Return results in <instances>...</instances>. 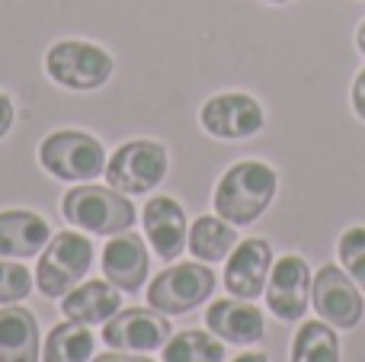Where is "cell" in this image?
Returning <instances> with one entry per match:
<instances>
[{"label":"cell","mask_w":365,"mask_h":362,"mask_svg":"<svg viewBox=\"0 0 365 362\" xmlns=\"http://www.w3.org/2000/svg\"><path fill=\"white\" fill-rule=\"evenodd\" d=\"M199 125L205 135L218 141H247L266 128V109L257 96L244 90H227L215 93L202 103Z\"/></svg>","instance_id":"8"},{"label":"cell","mask_w":365,"mask_h":362,"mask_svg":"<svg viewBox=\"0 0 365 362\" xmlns=\"http://www.w3.org/2000/svg\"><path fill=\"white\" fill-rule=\"evenodd\" d=\"M90 362H154L148 353H122V350H113V353H100Z\"/></svg>","instance_id":"27"},{"label":"cell","mask_w":365,"mask_h":362,"mask_svg":"<svg viewBox=\"0 0 365 362\" xmlns=\"http://www.w3.org/2000/svg\"><path fill=\"white\" fill-rule=\"evenodd\" d=\"M45 74L51 83L74 93H93L106 87L115 71V61L103 45L87 38H61L45 51Z\"/></svg>","instance_id":"5"},{"label":"cell","mask_w":365,"mask_h":362,"mask_svg":"<svg viewBox=\"0 0 365 362\" xmlns=\"http://www.w3.org/2000/svg\"><path fill=\"white\" fill-rule=\"evenodd\" d=\"M336 257H340V267L359 282V289H365V224H353L343 231L336 241Z\"/></svg>","instance_id":"24"},{"label":"cell","mask_w":365,"mask_h":362,"mask_svg":"<svg viewBox=\"0 0 365 362\" xmlns=\"http://www.w3.org/2000/svg\"><path fill=\"white\" fill-rule=\"evenodd\" d=\"M36 286V273L26 269V260L0 257V305H19L29 299Z\"/></svg>","instance_id":"23"},{"label":"cell","mask_w":365,"mask_h":362,"mask_svg":"<svg viewBox=\"0 0 365 362\" xmlns=\"http://www.w3.org/2000/svg\"><path fill=\"white\" fill-rule=\"evenodd\" d=\"M205 327L218 340L234 346H257L266 337V314L247 299H218L208 301Z\"/></svg>","instance_id":"15"},{"label":"cell","mask_w":365,"mask_h":362,"mask_svg":"<svg viewBox=\"0 0 365 362\" xmlns=\"http://www.w3.org/2000/svg\"><path fill=\"white\" fill-rule=\"evenodd\" d=\"M340 333L327 321H304L292 337V362H340Z\"/></svg>","instance_id":"21"},{"label":"cell","mask_w":365,"mask_h":362,"mask_svg":"<svg viewBox=\"0 0 365 362\" xmlns=\"http://www.w3.org/2000/svg\"><path fill=\"white\" fill-rule=\"evenodd\" d=\"M119 311H122V289H115L109 279H87L61 299V314L83 327L106 324Z\"/></svg>","instance_id":"17"},{"label":"cell","mask_w":365,"mask_h":362,"mask_svg":"<svg viewBox=\"0 0 365 362\" xmlns=\"http://www.w3.org/2000/svg\"><path fill=\"white\" fill-rule=\"evenodd\" d=\"M96 247L87 231H58L36 263V289L45 299H64L93 269Z\"/></svg>","instance_id":"4"},{"label":"cell","mask_w":365,"mask_h":362,"mask_svg":"<svg viewBox=\"0 0 365 362\" xmlns=\"http://www.w3.org/2000/svg\"><path fill=\"white\" fill-rule=\"evenodd\" d=\"M100 267L103 276L125 295L141 292L148 276H151V254H148L145 237L135 234V231L113 234L106 241V247L100 250Z\"/></svg>","instance_id":"13"},{"label":"cell","mask_w":365,"mask_h":362,"mask_svg":"<svg viewBox=\"0 0 365 362\" xmlns=\"http://www.w3.org/2000/svg\"><path fill=\"white\" fill-rule=\"evenodd\" d=\"M61 215L68 224H74L77 231L100 237H113L122 231H132V224L138 222V209L125 192L113 190V186L93 183H74L61 196Z\"/></svg>","instance_id":"2"},{"label":"cell","mask_w":365,"mask_h":362,"mask_svg":"<svg viewBox=\"0 0 365 362\" xmlns=\"http://www.w3.org/2000/svg\"><path fill=\"white\" fill-rule=\"evenodd\" d=\"M356 48H359L362 55H365V19L359 23V29H356Z\"/></svg>","instance_id":"29"},{"label":"cell","mask_w":365,"mask_h":362,"mask_svg":"<svg viewBox=\"0 0 365 362\" xmlns=\"http://www.w3.org/2000/svg\"><path fill=\"white\" fill-rule=\"evenodd\" d=\"M237 228L231 222H225L221 215H199L189 224V241L186 250L202 263H225L231 257V250L237 247Z\"/></svg>","instance_id":"19"},{"label":"cell","mask_w":365,"mask_h":362,"mask_svg":"<svg viewBox=\"0 0 365 362\" xmlns=\"http://www.w3.org/2000/svg\"><path fill=\"white\" fill-rule=\"evenodd\" d=\"M225 340H218L212 331H180L160 353L164 362H225Z\"/></svg>","instance_id":"22"},{"label":"cell","mask_w":365,"mask_h":362,"mask_svg":"<svg viewBox=\"0 0 365 362\" xmlns=\"http://www.w3.org/2000/svg\"><path fill=\"white\" fill-rule=\"evenodd\" d=\"M145 241L164 263H177L189 241V218L186 209L173 196H151L141 209Z\"/></svg>","instance_id":"14"},{"label":"cell","mask_w":365,"mask_h":362,"mask_svg":"<svg viewBox=\"0 0 365 362\" xmlns=\"http://www.w3.org/2000/svg\"><path fill=\"white\" fill-rule=\"evenodd\" d=\"M51 241V224L32 209H0V257L32 260Z\"/></svg>","instance_id":"16"},{"label":"cell","mask_w":365,"mask_h":362,"mask_svg":"<svg viewBox=\"0 0 365 362\" xmlns=\"http://www.w3.org/2000/svg\"><path fill=\"white\" fill-rule=\"evenodd\" d=\"M170 170V154L154 138H132L106 160V183L125 196H151Z\"/></svg>","instance_id":"6"},{"label":"cell","mask_w":365,"mask_h":362,"mask_svg":"<svg viewBox=\"0 0 365 362\" xmlns=\"http://www.w3.org/2000/svg\"><path fill=\"white\" fill-rule=\"evenodd\" d=\"M106 148L83 128H58L38 141V164L61 183H93L106 173Z\"/></svg>","instance_id":"3"},{"label":"cell","mask_w":365,"mask_h":362,"mask_svg":"<svg viewBox=\"0 0 365 362\" xmlns=\"http://www.w3.org/2000/svg\"><path fill=\"white\" fill-rule=\"evenodd\" d=\"M272 263V244L263 237H244L237 241V247L231 250V257L225 260V289L234 299H247L257 301L266 292V282H269Z\"/></svg>","instance_id":"12"},{"label":"cell","mask_w":365,"mask_h":362,"mask_svg":"<svg viewBox=\"0 0 365 362\" xmlns=\"http://www.w3.org/2000/svg\"><path fill=\"white\" fill-rule=\"evenodd\" d=\"M266 4H276L279 6V4H292V0H266Z\"/></svg>","instance_id":"30"},{"label":"cell","mask_w":365,"mask_h":362,"mask_svg":"<svg viewBox=\"0 0 365 362\" xmlns=\"http://www.w3.org/2000/svg\"><path fill=\"white\" fill-rule=\"evenodd\" d=\"M0 362H42L38 321L26 305H0Z\"/></svg>","instance_id":"18"},{"label":"cell","mask_w":365,"mask_h":362,"mask_svg":"<svg viewBox=\"0 0 365 362\" xmlns=\"http://www.w3.org/2000/svg\"><path fill=\"white\" fill-rule=\"evenodd\" d=\"M231 362H269V359H266V353H240Z\"/></svg>","instance_id":"28"},{"label":"cell","mask_w":365,"mask_h":362,"mask_svg":"<svg viewBox=\"0 0 365 362\" xmlns=\"http://www.w3.org/2000/svg\"><path fill=\"white\" fill-rule=\"evenodd\" d=\"M13 122H16V103L10 100V93H4V90H0V141L10 135Z\"/></svg>","instance_id":"25"},{"label":"cell","mask_w":365,"mask_h":362,"mask_svg":"<svg viewBox=\"0 0 365 362\" xmlns=\"http://www.w3.org/2000/svg\"><path fill=\"white\" fill-rule=\"evenodd\" d=\"M96 350V337L90 327L64 318L48 331L42 343V362H90Z\"/></svg>","instance_id":"20"},{"label":"cell","mask_w":365,"mask_h":362,"mask_svg":"<svg viewBox=\"0 0 365 362\" xmlns=\"http://www.w3.org/2000/svg\"><path fill=\"white\" fill-rule=\"evenodd\" d=\"M279 192V173L272 170L266 160L247 157L231 164L218 177L212 192L215 215L231 222L234 228H247V224L259 222L276 202Z\"/></svg>","instance_id":"1"},{"label":"cell","mask_w":365,"mask_h":362,"mask_svg":"<svg viewBox=\"0 0 365 362\" xmlns=\"http://www.w3.org/2000/svg\"><path fill=\"white\" fill-rule=\"evenodd\" d=\"M349 103H353L356 119L365 122V68L353 77V90H349Z\"/></svg>","instance_id":"26"},{"label":"cell","mask_w":365,"mask_h":362,"mask_svg":"<svg viewBox=\"0 0 365 362\" xmlns=\"http://www.w3.org/2000/svg\"><path fill=\"white\" fill-rule=\"evenodd\" d=\"M218 289L215 269L202 260H186V263H173V267L160 269L148 286V305L154 311L167 314V318H180L189 314L208 301Z\"/></svg>","instance_id":"7"},{"label":"cell","mask_w":365,"mask_h":362,"mask_svg":"<svg viewBox=\"0 0 365 362\" xmlns=\"http://www.w3.org/2000/svg\"><path fill=\"white\" fill-rule=\"evenodd\" d=\"M311 273L308 260L298 254H285L272 263L269 282H266V308L272 318H279L282 324H298L304 318V311L311 308Z\"/></svg>","instance_id":"10"},{"label":"cell","mask_w":365,"mask_h":362,"mask_svg":"<svg viewBox=\"0 0 365 362\" xmlns=\"http://www.w3.org/2000/svg\"><path fill=\"white\" fill-rule=\"evenodd\" d=\"M173 337V327L167 321V314L148 308H125L115 318L106 321L103 327V343L109 350L122 353H158L167 346V340Z\"/></svg>","instance_id":"11"},{"label":"cell","mask_w":365,"mask_h":362,"mask_svg":"<svg viewBox=\"0 0 365 362\" xmlns=\"http://www.w3.org/2000/svg\"><path fill=\"white\" fill-rule=\"evenodd\" d=\"M311 308L317 311V318L327 321L336 331H353L365 314V299L359 282L346 269L327 263L317 269L314 282H311Z\"/></svg>","instance_id":"9"}]
</instances>
